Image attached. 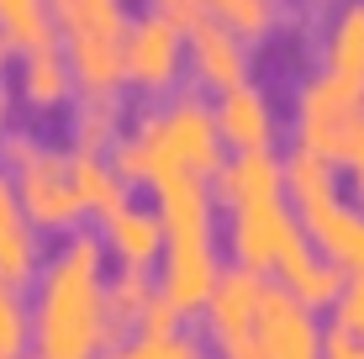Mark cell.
I'll return each mask as SVG.
<instances>
[{"label":"cell","mask_w":364,"mask_h":359,"mask_svg":"<svg viewBox=\"0 0 364 359\" xmlns=\"http://www.w3.org/2000/svg\"><path fill=\"white\" fill-rule=\"evenodd\" d=\"M6 58H11V43H6V37H0V69H6Z\"/></svg>","instance_id":"33"},{"label":"cell","mask_w":364,"mask_h":359,"mask_svg":"<svg viewBox=\"0 0 364 359\" xmlns=\"http://www.w3.org/2000/svg\"><path fill=\"white\" fill-rule=\"evenodd\" d=\"M27 359H37V354H27Z\"/></svg>","instance_id":"35"},{"label":"cell","mask_w":364,"mask_h":359,"mask_svg":"<svg viewBox=\"0 0 364 359\" xmlns=\"http://www.w3.org/2000/svg\"><path fill=\"white\" fill-rule=\"evenodd\" d=\"M137 148L148 154V180L169 175V169H191V175H217L222 164V132L217 117H211V101L185 85V90H169L159 106L137 111L132 127Z\"/></svg>","instance_id":"2"},{"label":"cell","mask_w":364,"mask_h":359,"mask_svg":"<svg viewBox=\"0 0 364 359\" xmlns=\"http://www.w3.org/2000/svg\"><path fill=\"white\" fill-rule=\"evenodd\" d=\"M296 143L328 154L333 164H348L364 154V85H348L338 74L317 69L296 85Z\"/></svg>","instance_id":"4"},{"label":"cell","mask_w":364,"mask_h":359,"mask_svg":"<svg viewBox=\"0 0 364 359\" xmlns=\"http://www.w3.org/2000/svg\"><path fill=\"white\" fill-rule=\"evenodd\" d=\"M301 238H306V227H301L296 206L285 201V195H269V201H248V206H232V217H228L232 264H243V269H259V275H269V269L280 264V259L291 254Z\"/></svg>","instance_id":"7"},{"label":"cell","mask_w":364,"mask_h":359,"mask_svg":"<svg viewBox=\"0 0 364 359\" xmlns=\"http://www.w3.org/2000/svg\"><path fill=\"white\" fill-rule=\"evenodd\" d=\"M354 338H359V343H364V328H359V333H354Z\"/></svg>","instance_id":"34"},{"label":"cell","mask_w":364,"mask_h":359,"mask_svg":"<svg viewBox=\"0 0 364 359\" xmlns=\"http://www.w3.org/2000/svg\"><path fill=\"white\" fill-rule=\"evenodd\" d=\"M106 249H117L122 254V264H137V269H148L159 254H164V222H159V206H137L127 201L122 212H111L106 217Z\"/></svg>","instance_id":"17"},{"label":"cell","mask_w":364,"mask_h":359,"mask_svg":"<svg viewBox=\"0 0 364 359\" xmlns=\"http://www.w3.org/2000/svg\"><path fill=\"white\" fill-rule=\"evenodd\" d=\"M16 195H21V212L32 217V227H58L74 232L85 217V201L69 180V154L53 143H37L27 159L16 164Z\"/></svg>","instance_id":"5"},{"label":"cell","mask_w":364,"mask_h":359,"mask_svg":"<svg viewBox=\"0 0 364 359\" xmlns=\"http://www.w3.org/2000/svg\"><path fill=\"white\" fill-rule=\"evenodd\" d=\"M53 0H0V37L11 48H37V43H53Z\"/></svg>","instance_id":"24"},{"label":"cell","mask_w":364,"mask_h":359,"mask_svg":"<svg viewBox=\"0 0 364 359\" xmlns=\"http://www.w3.org/2000/svg\"><path fill=\"white\" fill-rule=\"evenodd\" d=\"M122 37H127V11H106V16H90V21L64 27V53H69V69H74V90L117 95L122 85H127Z\"/></svg>","instance_id":"8"},{"label":"cell","mask_w":364,"mask_h":359,"mask_svg":"<svg viewBox=\"0 0 364 359\" xmlns=\"http://www.w3.org/2000/svg\"><path fill=\"white\" fill-rule=\"evenodd\" d=\"M200 11L217 16L222 27H232L243 43L280 27V0H200Z\"/></svg>","instance_id":"27"},{"label":"cell","mask_w":364,"mask_h":359,"mask_svg":"<svg viewBox=\"0 0 364 359\" xmlns=\"http://www.w3.org/2000/svg\"><path fill=\"white\" fill-rule=\"evenodd\" d=\"M37 264H43V243H37V227L32 217L21 212V195H16V180L0 169V275L6 280H32Z\"/></svg>","instance_id":"16"},{"label":"cell","mask_w":364,"mask_h":359,"mask_svg":"<svg viewBox=\"0 0 364 359\" xmlns=\"http://www.w3.org/2000/svg\"><path fill=\"white\" fill-rule=\"evenodd\" d=\"M159 291V280L148 275V269H137V264H122L117 275L106 280V317H111V343L117 338H127V333L137 328V317H143V306H148V296Z\"/></svg>","instance_id":"22"},{"label":"cell","mask_w":364,"mask_h":359,"mask_svg":"<svg viewBox=\"0 0 364 359\" xmlns=\"http://www.w3.org/2000/svg\"><path fill=\"white\" fill-rule=\"evenodd\" d=\"M32 354V301L21 296L16 280L0 275V359Z\"/></svg>","instance_id":"26"},{"label":"cell","mask_w":364,"mask_h":359,"mask_svg":"<svg viewBox=\"0 0 364 359\" xmlns=\"http://www.w3.org/2000/svg\"><path fill=\"white\" fill-rule=\"evenodd\" d=\"M6 117H11V101H6V90H0V143H6V132H11Z\"/></svg>","instance_id":"32"},{"label":"cell","mask_w":364,"mask_h":359,"mask_svg":"<svg viewBox=\"0 0 364 359\" xmlns=\"http://www.w3.org/2000/svg\"><path fill=\"white\" fill-rule=\"evenodd\" d=\"M222 275V254L217 238H164L159 254V291L185 312H206V296Z\"/></svg>","instance_id":"9"},{"label":"cell","mask_w":364,"mask_h":359,"mask_svg":"<svg viewBox=\"0 0 364 359\" xmlns=\"http://www.w3.org/2000/svg\"><path fill=\"white\" fill-rule=\"evenodd\" d=\"M322 69L348 85H364V0H338L322 32Z\"/></svg>","instance_id":"18"},{"label":"cell","mask_w":364,"mask_h":359,"mask_svg":"<svg viewBox=\"0 0 364 359\" xmlns=\"http://www.w3.org/2000/svg\"><path fill=\"white\" fill-rule=\"evenodd\" d=\"M185 53H191V69L206 90H232V85L248 80V43L232 27H222L217 16L200 11L196 21H185Z\"/></svg>","instance_id":"10"},{"label":"cell","mask_w":364,"mask_h":359,"mask_svg":"<svg viewBox=\"0 0 364 359\" xmlns=\"http://www.w3.org/2000/svg\"><path fill=\"white\" fill-rule=\"evenodd\" d=\"M185 58V27L169 16V11H137L127 16V37H122V69H127V85L148 95H169L174 74H180Z\"/></svg>","instance_id":"6"},{"label":"cell","mask_w":364,"mask_h":359,"mask_svg":"<svg viewBox=\"0 0 364 359\" xmlns=\"http://www.w3.org/2000/svg\"><path fill=\"white\" fill-rule=\"evenodd\" d=\"M274 280H280V286L291 291L301 306H311V312H322V306H328V312H333V301H338L343 286H348V269L333 264V259L322 254L311 238H301L296 249L274 264Z\"/></svg>","instance_id":"15"},{"label":"cell","mask_w":364,"mask_h":359,"mask_svg":"<svg viewBox=\"0 0 364 359\" xmlns=\"http://www.w3.org/2000/svg\"><path fill=\"white\" fill-rule=\"evenodd\" d=\"M69 154V180H74V191H80V201H85V212H100V217H111V212H122V206L132 201V185L111 169V159L106 154H95V148H64Z\"/></svg>","instance_id":"19"},{"label":"cell","mask_w":364,"mask_h":359,"mask_svg":"<svg viewBox=\"0 0 364 359\" xmlns=\"http://www.w3.org/2000/svg\"><path fill=\"white\" fill-rule=\"evenodd\" d=\"M106 11H122V0H53V16H58V27H74V21L106 16Z\"/></svg>","instance_id":"29"},{"label":"cell","mask_w":364,"mask_h":359,"mask_svg":"<svg viewBox=\"0 0 364 359\" xmlns=\"http://www.w3.org/2000/svg\"><path fill=\"white\" fill-rule=\"evenodd\" d=\"M117 138H122V101L117 95H80V106H74V148L106 154Z\"/></svg>","instance_id":"25"},{"label":"cell","mask_w":364,"mask_h":359,"mask_svg":"<svg viewBox=\"0 0 364 359\" xmlns=\"http://www.w3.org/2000/svg\"><path fill=\"white\" fill-rule=\"evenodd\" d=\"M95 359H217L196 333H159V338H143V333H127V338L106 343Z\"/></svg>","instance_id":"23"},{"label":"cell","mask_w":364,"mask_h":359,"mask_svg":"<svg viewBox=\"0 0 364 359\" xmlns=\"http://www.w3.org/2000/svg\"><path fill=\"white\" fill-rule=\"evenodd\" d=\"M154 191L164 238H217V195H211L206 175L169 169V175H154Z\"/></svg>","instance_id":"12"},{"label":"cell","mask_w":364,"mask_h":359,"mask_svg":"<svg viewBox=\"0 0 364 359\" xmlns=\"http://www.w3.org/2000/svg\"><path fill=\"white\" fill-rule=\"evenodd\" d=\"M159 11H169V16L185 27V21H196V16H200V0H159Z\"/></svg>","instance_id":"30"},{"label":"cell","mask_w":364,"mask_h":359,"mask_svg":"<svg viewBox=\"0 0 364 359\" xmlns=\"http://www.w3.org/2000/svg\"><path fill=\"white\" fill-rule=\"evenodd\" d=\"M296 217H301V227H306V238L317 243L333 264H343L348 275H364V206L359 201H348V195L338 191L333 201H317L311 212H296Z\"/></svg>","instance_id":"14"},{"label":"cell","mask_w":364,"mask_h":359,"mask_svg":"<svg viewBox=\"0 0 364 359\" xmlns=\"http://www.w3.org/2000/svg\"><path fill=\"white\" fill-rule=\"evenodd\" d=\"M132 333H143V338H159V333H180V306H174L164 291H154V296H148V306H143V317H137V328H132Z\"/></svg>","instance_id":"28"},{"label":"cell","mask_w":364,"mask_h":359,"mask_svg":"<svg viewBox=\"0 0 364 359\" xmlns=\"http://www.w3.org/2000/svg\"><path fill=\"white\" fill-rule=\"evenodd\" d=\"M285 159V201L296 206V212H311L317 201H333L338 191H343V180H338V164L328 154H317V148L296 143Z\"/></svg>","instance_id":"21"},{"label":"cell","mask_w":364,"mask_h":359,"mask_svg":"<svg viewBox=\"0 0 364 359\" xmlns=\"http://www.w3.org/2000/svg\"><path fill=\"white\" fill-rule=\"evenodd\" d=\"M222 359H322V323L274 275L259 286V306L243 328L211 338Z\"/></svg>","instance_id":"3"},{"label":"cell","mask_w":364,"mask_h":359,"mask_svg":"<svg viewBox=\"0 0 364 359\" xmlns=\"http://www.w3.org/2000/svg\"><path fill=\"white\" fill-rule=\"evenodd\" d=\"M348 185H354V201L364 206V154L348 159Z\"/></svg>","instance_id":"31"},{"label":"cell","mask_w":364,"mask_h":359,"mask_svg":"<svg viewBox=\"0 0 364 359\" xmlns=\"http://www.w3.org/2000/svg\"><path fill=\"white\" fill-rule=\"evenodd\" d=\"M211 117H217L222 143H232V148H274V138H280V106L259 80L217 90Z\"/></svg>","instance_id":"11"},{"label":"cell","mask_w":364,"mask_h":359,"mask_svg":"<svg viewBox=\"0 0 364 359\" xmlns=\"http://www.w3.org/2000/svg\"><path fill=\"white\" fill-rule=\"evenodd\" d=\"M32 291V354L37 359H95L111 343L106 317V238L95 227L64 232L37 264Z\"/></svg>","instance_id":"1"},{"label":"cell","mask_w":364,"mask_h":359,"mask_svg":"<svg viewBox=\"0 0 364 359\" xmlns=\"http://www.w3.org/2000/svg\"><path fill=\"white\" fill-rule=\"evenodd\" d=\"M21 95H27L32 106H43V111L64 106L74 95V69H69V53H64L58 37L27 48V58H21Z\"/></svg>","instance_id":"20"},{"label":"cell","mask_w":364,"mask_h":359,"mask_svg":"<svg viewBox=\"0 0 364 359\" xmlns=\"http://www.w3.org/2000/svg\"><path fill=\"white\" fill-rule=\"evenodd\" d=\"M211 195L222 206H248V201H269L285 195V159L274 148H232L222 154L217 175H211Z\"/></svg>","instance_id":"13"}]
</instances>
